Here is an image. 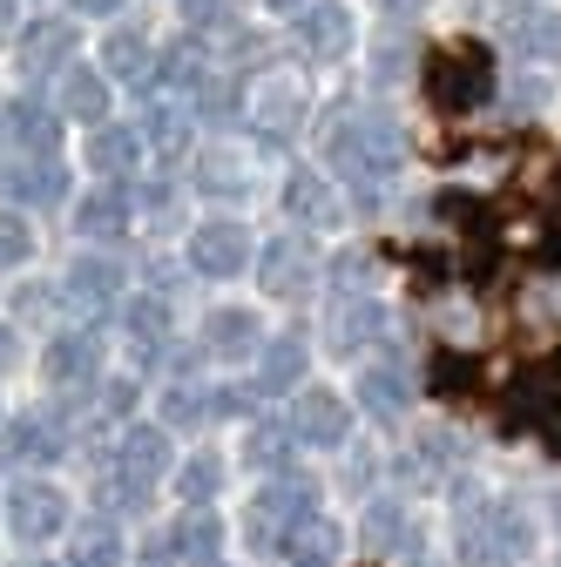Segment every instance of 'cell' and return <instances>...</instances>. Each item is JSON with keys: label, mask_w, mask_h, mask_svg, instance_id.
Here are the masks:
<instances>
[{"label": "cell", "mask_w": 561, "mask_h": 567, "mask_svg": "<svg viewBox=\"0 0 561 567\" xmlns=\"http://www.w3.org/2000/svg\"><path fill=\"white\" fill-rule=\"evenodd\" d=\"M312 514H325L312 473H298V466L264 473V486L251 493V520H244V527H251V547H257V554H277V547H285Z\"/></svg>", "instance_id": "3"}, {"label": "cell", "mask_w": 561, "mask_h": 567, "mask_svg": "<svg viewBox=\"0 0 561 567\" xmlns=\"http://www.w3.org/2000/svg\"><path fill=\"white\" fill-rule=\"evenodd\" d=\"M122 291H129V270L109 250H82L75 264H68V277H61V298L75 305L82 318H109L122 305Z\"/></svg>", "instance_id": "8"}, {"label": "cell", "mask_w": 561, "mask_h": 567, "mask_svg": "<svg viewBox=\"0 0 561 567\" xmlns=\"http://www.w3.org/2000/svg\"><path fill=\"white\" fill-rule=\"evenodd\" d=\"M277 560H285V567H338L345 560V527L325 520V514H312L285 547H277Z\"/></svg>", "instance_id": "29"}, {"label": "cell", "mask_w": 561, "mask_h": 567, "mask_svg": "<svg viewBox=\"0 0 561 567\" xmlns=\"http://www.w3.org/2000/svg\"><path fill=\"white\" fill-rule=\"evenodd\" d=\"M68 527H75V501H68V486L48 480V473H28L8 486V534L41 554L48 540H68Z\"/></svg>", "instance_id": "5"}, {"label": "cell", "mask_w": 561, "mask_h": 567, "mask_svg": "<svg viewBox=\"0 0 561 567\" xmlns=\"http://www.w3.org/2000/svg\"><path fill=\"white\" fill-rule=\"evenodd\" d=\"M150 61H156V54H150V34H143V28H115V34L102 41V75H109V82H143Z\"/></svg>", "instance_id": "33"}, {"label": "cell", "mask_w": 561, "mask_h": 567, "mask_svg": "<svg viewBox=\"0 0 561 567\" xmlns=\"http://www.w3.org/2000/svg\"><path fill=\"white\" fill-rule=\"evenodd\" d=\"M419 75H427V102H434L440 115H473L480 102H494V61H487L480 41H447V48H434Z\"/></svg>", "instance_id": "4"}, {"label": "cell", "mask_w": 561, "mask_h": 567, "mask_svg": "<svg viewBox=\"0 0 561 567\" xmlns=\"http://www.w3.org/2000/svg\"><path fill=\"white\" fill-rule=\"evenodd\" d=\"M325 163L353 183L366 203L399 176V163H406V135H399V122L392 115H373V109H359V115H338L332 122V135H325Z\"/></svg>", "instance_id": "1"}, {"label": "cell", "mask_w": 561, "mask_h": 567, "mask_svg": "<svg viewBox=\"0 0 561 567\" xmlns=\"http://www.w3.org/2000/svg\"><path fill=\"white\" fill-rule=\"evenodd\" d=\"M305 372H312V351H305L298 331L264 338V344H257V379H251V392H257V399H285V392L305 385Z\"/></svg>", "instance_id": "18"}, {"label": "cell", "mask_w": 561, "mask_h": 567, "mask_svg": "<svg viewBox=\"0 0 561 567\" xmlns=\"http://www.w3.org/2000/svg\"><path fill=\"white\" fill-rule=\"evenodd\" d=\"M61 115H75V122H109V82H102V68H68L61 75Z\"/></svg>", "instance_id": "31"}, {"label": "cell", "mask_w": 561, "mask_h": 567, "mask_svg": "<svg viewBox=\"0 0 561 567\" xmlns=\"http://www.w3.org/2000/svg\"><path fill=\"white\" fill-rule=\"evenodd\" d=\"M176 493L190 507H210L224 493V460L217 453H190V460H176Z\"/></svg>", "instance_id": "36"}, {"label": "cell", "mask_w": 561, "mask_h": 567, "mask_svg": "<svg viewBox=\"0 0 561 567\" xmlns=\"http://www.w3.org/2000/svg\"><path fill=\"white\" fill-rule=\"evenodd\" d=\"M196 344H203V359H257V344H264V318L257 311H244V305H217L203 318V331H196Z\"/></svg>", "instance_id": "17"}, {"label": "cell", "mask_w": 561, "mask_h": 567, "mask_svg": "<svg viewBox=\"0 0 561 567\" xmlns=\"http://www.w3.org/2000/svg\"><path fill=\"white\" fill-rule=\"evenodd\" d=\"M379 8H386V14H399V21H406V14H419V8H427V0H379Z\"/></svg>", "instance_id": "43"}, {"label": "cell", "mask_w": 561, "mask_h": 567, "mask_svg": "<svg viewBox=\"0 0 561 567\" xmlns=\"http://www.w3.org/2000/svg\"><path fill=\"white\" fill-rule=\"evenodd\" d=\"M460 567H521L534 554V520L514 501H467L453 527Z\"/></svg>", "instance_id": "2"}, {"label": "cell", "mask_w": 561, "mask_h": 567, "mask_svg": "<svg viewBox=\"0 0 561 567\" xmlns=\"http://www.w3.org/2000/svg\"><path fill=\"white\" fill-rule=\"evenodd\" d=\"M109 466H115L122 480H135L143 493H156V486L176 473L170 425H163V419H129V425H122V440H115V453H109Z\"/></svg>", "instance_id": "6"}, {"label": "cell", "mask_w": 561, "mask_h": 567, "mask_svg": "<svg viewBox=\"0 0 561 567\" xmlns=\"http://www.w3.org/2000/svg\"><path fill=\"white\" fill-rule=\"evenodd\" d=\"M170 547L183 567H224V520L210 507H190L176 527H170Z\"/></svg>", "instance_id": "27"}, {"label": "cell", "mask_w": 561, "mask_h": 567, "mask_svg": "<svg viewBox=\"0 0 561 567\" xmlns=\"http://www.w3.org/2000/svg\"><path fill=\"white\" fill-rule=\"evenodd\" d=\"M285 217L298 230H338L345 224V203H338V189L318 169H292L285 176Z\"/></svg>", "instance_id": "20"}, {"label": "cell", "mask_w": 561, "mask_h": 567, "mask_svg": "<svg viewBox=\"0 0 561 567\" xmlns=\"http://www.w3.org/2000/svg\"><path fill=\"white\" fill-rule=\"evenodd\" d=\"M61 560L68 567H129V540H122V527L109 514H95L82 527H68V554Z\"/></svg>", "instance_id": "26"}, {"label": "cell", "mask_w": 561, "mask_h": 567, "mask_svg": "<svg viewBox=\"0 0 561 567\" xmlns=\"http://www.w3.org/2000/svg\"><path fill=\"white\" fill-rule=\"evenodd\" d=\"M292 453H298L292 419H257L251 433H244V460H251L257 473H285V466H292Z\"/></svg>", "instance_id": "32"}, {"label": "cell", "mask_w": 561, "mask_h": 567, "mask_svg": "<svg viewBox=\"0 0 561 567\" xmlns=\"http://www.w3.org/2000/svg\"><path fill=\"white\" fill-rule=\"evenodd\" d=\"M190 82H210V75H203V48H196V41L163 48L156 68H150V95H163V89H190Z\"/></svg>", "instance_id": "35"}, {"label": "cell", "mask_w": 561, "mask_h": 567, "mask_svg": "<svg viewBox=\"0 0 561 567\" xmlns=\"http://www.w3.org/2000/svg\"><path fill=\"white\" fill-rule=\"evenodd\" d=\"M129 338L150 351V359H163L170 351V298H129Z\"/></svg>", "instance_id": "37"}, {"label": "cell", "mask_w": 561, "mask_h": 567, "mask_svg": "<svg viewBox=\"0 0 561 567\" xmlns=\"http://www.w3.org/2000/svg\"><path fill=\"white\" fill-rule=\"evenodd\" d=\"M41 372H48V385H61V392L95 385V379H102V338H95L89 324L54 331V338H48V351H41Z\"/></svg>", "instance_id": "14"}, {"label": "cell", "mask_w": 561, "mask_h": 567, "mask_svg": "<svg viewBox=\"0 0 561 567\" xmlns=\"http://www.w3.org/2000/svg\"><path fill=\"white\" fill-rule=\"evenodd\" d=\"M14 359H21V338H14V324H8V318H0V372H8Z\"/></svg>", "instance_id": "42"}, {"label": "cell", "mask_w": 561, "mask_h": 567, "mask_svg": "<svg viewBox=\"0 0 561 567\" xmlns=\"http://www.w3.org/2000/svg\"><path fill=\"white\" fill-rule=\"evenodd\" d=\"M190 135H196L190 109L170 102V95H150V109H143V150H156V163H183L190 156Z\"/></svg>", "instance_id": "25"}, {"label": "cell", "mask_w": 561, "mask_h": 567, "mask_svg": "<svg viewBox=\"0 0 561 567\" xmlns=\"http://www.w3.org/2000/svg\"><path fill=\"white\" fill-rule=\"evenodd\" d=\"M75 8H82V14H115L122 0H75Z\"/></svg>", "instance_id": "44"}, {"label": "cell", "mask_w": 561, "mask_h": 567, "mask_svg": "<svg viewBox=\"0 0 561 567\" xmlns=\"http://www.w3.org/2000/svg\"><path fill=\"white\" fill-rule=\"evenodd\" d=\"M203 122H210V128L244 122V95H237V82H203Z\"/></svg>", "instance_id": "40"}, {"label": "cell", "mask_w": 561, "mask_h": 567, "mask_svg": "<svg viewBox=\"0 0 561 567\" xmlns=\"http://www.w3.org/2000/svg\"><path fill=\"white\" fill-rule=\"evenodd\" d=\"M28 257H34V230H28V217L0 203V270H21Z\"/></svg>", "instance_id": "39"}, {"label": "cell", "mask_w": 561, "mask_h": 567, "mask_svg": "<svg viewBox=\"0 0 561 567\" xmlns=\"http://www.w3.org/2000/svg\"><path fill=\"white\" fill-rule=\"evenodd\" d=\"M292 440L312 446V453H338L353 440V405L338 392H325V385H298L292 392Z\"/></svg>", "instance_id": "9"}, {"label": "cell", "mask_w": 561, "mask_h": 567, "mask_svg": "<svg viewBox=\"0 0 561 567\" xmlns=\"http://www.w3.org/2000/svg\"><path fill=\"white\" fill-rule=\"evenodd\" d=\"M298 41H305V54H318V61H338L345 48H353V14H345L338 0H325V8H305V21H298Z\"/></svg>", "instance_id": "30"}, {"label": "cell", "mask_w": 561, "mask_h": 567, "mask_svg": "<svg viewBox=\"0 0 561 567\" xmlns=\"http://www.w3.org/2000/svg\"><path fill=\"white\" fill-rule=\"evenodd\" d=\"M68 453V425L61 419H0V466H28V473H48L54 460Z\"/></svg>", "instance_id": "13"}, {"label": "cell", "mask_w": 561, "mask_h": 567, "mask_svg": "<svg viewBox=\"0 0 561 567\" xmlns=\"http://www.w3.org/2000/svg\"><path fill=\"white\" fill-rule=\"evenodd\" d=\"M298 122H305V89H298L292 75H271V82L257 89V102H251V128H257L264 142H292Z\"/></svg>", "instance_id": "21"}, {"label": "cell", "mask_w": 561, "mask_h": 567, "mask_svg": "<svg viewBox=\"0 0 561 567\" xmlns=\"http://www.w3.org/2000/svg\"><path fill=\"white\" fill-rule=\"evenodd\" d=\"M501 34L528 61H561V14L541 8V0H508V8H501Z\"/></svg>", "instance_id": "19"}, {"label": "cell", "mask_w": 561, "mask_h": 567, "mask_svg": "<svg viewBox=\"0 0 561 567\" xmlns=\"http://www.w3.org/2000/svg\"><path fill=\"white\" fill-rule=\"evenodd\" d=\"M386 338V311L373 291H338L332 298V318H325V344L338 351V359H359V351H373Z\"/></svg>", "instance_id": "15"}, {"label": "cell", "mask_w": 561, "mask_h": 567, "mask_svg": "<svg viewBox=\"0 0 561 567\" xmlns=\"http://www.w3.org/2000/svg\"><path fill=\"white\" fill-rule=\"evenodd\" d=\"M264 8H298V0H264Z\"/></svg>", "instance_id": "47"}, {"label": "cell", "mask_w": 561, "mask_h": 567, "mask_svg": "<svg viewBox=\"0 0 561 567\" xmlns=\"http://www.w3.org/2000/svg\"><path fill=\"white\" fill-rule=\"evenodd\" d=\"M257 284H264V298H285V305L312 298V284H318V250H312L298 230L271 237L264 257H257Z\"/></svg>", "instance_id": "10"}, {"label": "cell", "mask_w": 561, "mask_h": 567, "mask_svg": "<svg viewBox=\"0 0 561 567\" xmlns=\"http://www.w3.org/2000/svg\"><path fill=\"white\" fill-rule=\"evenodd\" d=\"M68 61H75V28H68V21H41V28L21 34V75H28V82L61 75Z\"/></svg>", "instance_id": "28"}, {"label": "cell", "mask_w": 561, "mask_h": 567, "mask_svg": "<svg viewBox=\"0 0 561 567\" xmlns=\"http://www.w3.org/2000/svg\"><path fill=\"white\" fill-rule=\"evenodd\" d=\"M14 14H21V0H0V28H14Z\"/></svg>", "instance_id": "45"}, {"label": "cell", "mask_w": 561, "mask_h": 567, "mask_svg": "<svg viewBox=\"0 0 561 567\" xmlns=\"http://www.w3.org/2000/svg\"><path fill=\"white\" fill-rule=\"evenodd\" d=\"M406 501H392V493H379V501H366V520H359V540L373 554H399L406 547Z\"/></svg>", "instance_id": "34"}, {"label": "cell", "mask_w": 561, "mask_h": 567, "mask_svg": "<svg viewBox=\"0 0 561 567\" xmlns=\"http://www.w3.org/2000/svg\"><path fill=\"white\" fill-rule=\"evenodd\" d=\"M183 21L190 28H210V21L231 28V0H183Z\"/></svg>", "instance_id": "41"}, {"label": "cell", "mask_w": 561, "mask_h": 567, "mask_svg": "<svg viewBox=\"0 0 561 567\" xmlns=\"http://www.w3.org/2000/svg\"><path fill=\"white\" fill-rule=\"evenodd\" d=\"M412 399H419V379H412V365L399 359V351H379V359H366V365H359V405H366L379 425L406 419V412H412Z\"/></svg>", "instance_id": "11"}, {"label": "cell", "mask_w": 561, "mask_h": 567, "mask_svg": "<svg viewBox=\"0 0 561 567\" xmlns=\"http://www.w3.org/2000/svg\"><path fill=\"white\" fill-rule=\"evenodd\" d=\"M129 224H135V203H129V189H115V183H102V189H89V196L75 203L82 244H122Z\"/></svg>", "instance_id": "22"}, {"label": "cell", "mask_w": 561, "mask_h": 567, "mask_svg": "<svg viewBox=\"0 0 561 567\" xmlns=\"http://www.w3.org/2000/svg\"><path fill=\"white\" fill-rule=\"evenodd\" d=\"M251 264H257V244H251V230L237 217H210V224L190 230V270L196 277L224 284V277H244Z\"/></svg>", "instance_id": "7"}, {"label": "cell", "mask_w": 561, "mask_h": 567, "mask_svg": "<svg viewBox=\"0 0 561 567\" xmlns=\"http://www.w3.org/2000/svg\"><path fill=\"white\" fill-rule=\"evenodd\" d=\"M14 567H68V560H48V554H28V560H14Z\"/></svg>", "instance_id": "46"}, {"label": "cell", "mask_w": 561, "mask_h": 567, "mask_svg": "<svg viewBox=\"0 0 561 567\" xmlns=\"http://www.w3.org/2000/svg\"><path fill=\"white\" fill-rule=\"evenodd\" d=\"M54 142H61V115L34 95L21 102H0V150L8 156H54Z\"/></svg>", "instance_id": "16"}, {"label": "cell", "mask_w": 561, "mask_h": 567, "mask_svg": "<svg viewBox=\"0 0 561 567\" xmlns=\"http://www.w3.org/2000/svg\"><path fill=\"white\" fill-rule=\"evenodd\" d=\"M150 150H143V128H122V122H95V135H89V169L102 176V183H122V176H135V163H143Z\"/></svg>", "instance_id": "24"}, {"label": "cell", "mask_w": 561, "mask_h": 567, "mask_svg": "<svg viewBox=\"0 0 561 567\" xmlns=\"http://www.w3.org/2000/svg\"><path fill=\"white\" fill-rule=\"evenodd\" d=\"M68 196V169L54 156H0V203L8 209H54Z\"/></svg>", "instance_id": "12"}, {"label": "cell", "mask_w": 561, "mask_h": 567, "mask_svg": "<svg viewBox=\"0 0 561 567\" xmlns=\"http://www.w3.org/2000/svg\"><path fill=\"white\" fill-rule=\"evenodd\" d=\"M196 189H203V196H217V203H244V196L257 189L251 156H237L231 142H210V150L196 156Z\"/></svg>", "instance_id": "23"}, {"label": "cell", "mask_w": 561, "mask_h": 567, "mask_svg": "<svg viewBox=\"0 0 561 567\" xmlns=\"http://www.w3.org/2000/svg\"><path fill=\"white\" fill-rule=\"evenodd\" d=\"M129 405H135V385L129 379H95V392H89V425H129Z\"/></svg>", "instance_id": "38"}]
</instances>
